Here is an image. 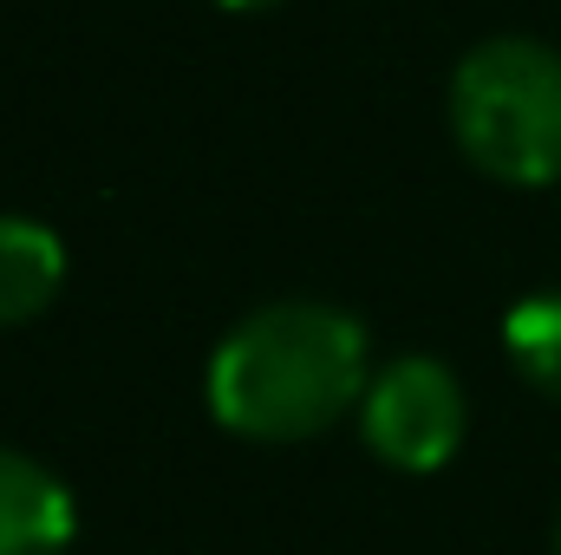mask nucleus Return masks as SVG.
Listing matches in <instances>:
<instances>
[{
    "instance_id": "1",
    "label": "nucleus",
    "mask_w": 561,
    "mask_h": 555,
    "mask_svg": "<svg viewBox=\"0 0 561 555\" xmlns=\"http://www.w3.org/2000/svg\"><path fill=\"white\" fill-rule=\"evenodd\" d=\"M373 386L366 327L327 301H275L222 333L203 393L222 431L255 444H300L346 418Z\"/></svg>"
},
{
    "instance_id": "2",
    "label": "nucleus",
    "mask_w": 561,
    "mask_h": 555,
    "mask_svg": "<svg viewBox=\"0 0 561 555\" xmlns=\"http://www.w3.org/2000/svg\"><path fill=\"white\" fill-rule=\"evenodd\" d=\"M450 132L503 183L561 177V53L523 33L470 46L450 72Z\"/></svg>"
},
{
    "instance_id": "3",
    "label": "nucleus",
    "mask_w": 561,
    "mask_h": 555,
    "mask_svg": "<svg viewBox=\"0 0 561 555\" xmlns=\"http://www.w3.org/2000/svg\"><path fill=\"white\" fill-rule=\"evenodd\" d=\"M463 424H470V406H463V386L444 360L431 353H405L392 366L373 373L366 399H359V438L373 457H386L392 471H444L463 444Z\"/></svg>"
},
{
    "instance_id": "4",
    "label": "nucleus",
    "mask_w": 561,
    "mask_h": 555,
    "mask_svg": "<svg viewBox=\"0 0 561 555\" xmlns=\"http://www.w3.org/2000/svg\"><path fill=\"white\" fill-rule=\"evenodd\" d=\"M79 536L72 490L26 451L0 444V555H66Z\"/></svg>"
},
{
    "instance_id": "5",
    "label": "nucleus",
    "mask_w": 561,
    "mask_h": 555,
    "mask_svg": "<svg viewBox=\"0 0 561 555\" xmlns=\"http://www.w3.org/2000/svg\"><path fill=\"white\" fill-rule=\"evenodd\" d=\"M59 281H66V242L39 216H0V327L46 314Z\"/></svg>"
},
{
    "instance_id": "6",
    "label": "nucleus",
    "mask_w": 561,
    "mask_h": 555,
    "mask_svg": "<svg viewBox=\"0 0 561 555\" xmlns=\"http://www.w3.org/2000/svg\"><path fill=\"white\" fill-rule=\"evenodd\" d=\"M503 353H510V366H516L536 393L561 399V287L523 294V301L510 307V320H503Z\"/></svg>"
},
{
    "instance_id": "7",
    "label": "nucleus",
    "mask_w": 561,
    "mask_h": 555,
    "mask_svg": "<svg viewBox=\"0 0 561 555\" xmlns=\"http://www.w3.org/2000/svg\"><path fill=\"white\" fill-rule=\"evenodd\" d=\"M216 7H268V0H216Z\"/></svg>"
},
{
    "instance_id": "8",
    "label": "nucleus",
    "mask_w": 561,
    "mask_h": 555,
    "mask_svg": "<svg viewBox=\"0 0 561 555\" xmlns=\"http://www.w3.org/2000/svg\"><path fill=\"white\" fill-rule=\"evenodd\" d=\"M556 555H561V523H556Z\"/></svg>"
}]
</instances>
